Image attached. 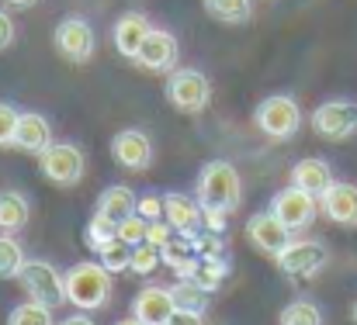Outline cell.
<instances>
[{
	"mask_svg": "<svg viewBox=\"0 0 357 325\" xmlns=\"http://www.w3.org/2000/svg\"><path fill=\"white\" fill-rule=\"evenodd\" d=\"M160 263H163V253H160V246H156V242H149V239H146V242L132 246V267H128V270H132L135 277H149Z\"/></svg>",
	"mask_w": 357,
	"mask_h": 325,
	"instance_id": "cell-28",
	"label": "cell"
},
{
	"mask_svg": "<svg viewBox=\"0 0 357 325\" xmlns=\"http://www.w3.org/2000/svg\"><path fill=\"white\" fill-rule=\"evenodd\" d=\"M59 325H94V319L91 315H70V319H63Z\"/></svg>",
	"mask_w": 357,
	"mask_h": 325,
	"instance_id": "cell-36",
	"label": "cell"
},
{
	"mask_svg": "<svg viewBox=\"0 0 357 325\" xmlns=\"http://www.w3.org/2000/svg\"><path fill=\"white\" fill-rule=\"evenodd\" d=\"M253 121H257V128H260L267 138L288 142V138H295L298 128H302V108H298V101L288 97V94H271V97H264V101L257 104Z\"/></svg>",
	"mask_w": 357,
	"mask_h": 325,
	"instance_id": "cell-4",
	"label": "cell"
},
{
	"mask_svg": "<svg viewBox=\"0 0 357 325\" xmlns=\"http://www.w3.org/2000/svg\"><path fill=\"white\" fill-rule=\"evenodd\" d=\"M98 256H101V263H105L112 274H125V270L132 267V246L121 242L119 232H115V239H108V242L98 249Z\"/></svg>",
	"mask_w": 357,
	"mask_h": 325,
	"instance_id": "cell-27",
	"label": "cell"
},
{
	"mask_svg": "<svg viewBox=\"0 0 357 325\" xmlns=\"http://www.w3.org/2000/svg\"><path fill=\"white\" fill-rule=\"evenodd\" d=\"M115 232H119L121 242H128V246H139V242H146V235H149V221L135 212V215L125 218Z\"/></svg>",
	"mask_w": 357,
	"mask_h": 325,
	"instance_id": "cell-30",
	"label": "cell"
},
{
	"mask_svg": "<svg viewBox=\"0 0 357 325\" xmlns=\"http://www.w3.org/2000/svg\"><path fill=\"white\" fill-rule=\"evenodd\" d=\"M52 45H56V52H59L66 63L84 66V63L94 56L98 38H94V28H91L84 17H63V21L56 24V31H52Z\"/></svg>",
	"mask_w": 357,
	"mask_h": 325,
	"instance_id": "cell-10",
	"label": "cell"
},
{
	"mask_svg": "<svg viewBox=\"0 0 357 325\" xmlns=\"http://www.w3.org/2000/svg\"><path fill=\"white\" fill-rule=\"evenodd\" d=\"M10 42H14V21H10L7 10H0V52H3Z\"/></svg>",
	"mask_w": 357,
	"mask_h": 325,
	"instance_id": "cell-35",
	"label": "cell"
},
{
	"mask_svg": "<svg viewBox=\"0 0 357 325\" xmlns=\"http://www.w3.org/2000/svg\"><path fill=\"white\" fill-rule=\"evenodd\" d=\"M66 301L73 305V308H80V312H101V308H108V301H112V294H115V284H112V270L98 260H80V263H73L66 274Z\"/></svg>",
	"mask_w": 357,
	"mask_h": 325,
	"instance_id": "cell-2",
	"label": "cell"
},
{
	"mask_svg": "<svg viewBox=\"0 0 357 325\" xmlns=\"http://www.w3.org/2000/svg\"><path fill=\"white\" fill-rule=\"evenodd\" d=\"M52 312L56 308H49V305H38V301H21L10 315H7V325H59L52 319Z\"/></svg>",
	"mask_w": 357,
	"mask_h": 325,
	"instance_id": "cell-26",
	"label": "cell"
},
{
	"mask_svg": "<svg viewBox=\"0 0 357 325\" xmlns=\"http://www.w3.org/2000/svg\"><path fill=\"white\" fill-rule=\"evenodd\" d=\"M312 132L326 142H347L357 135V101L333 97L312 111Z\"/></svg>",
	"mask_w": 357,
	"mask_h": 325,
	"instance_id": "cell-9",
	"label": "cell"
},
{
	"mask_svg": "<svg viewBox=\"0 0 357 325\" xmlns=\"http://www.w3.org/2000/svg\"><path fill=\"white\" fill-rule=\"evenodd\" d=\"M167 325H205L202 312H184V308H174V315L167 319Z\"/></svg>",
	"mask_w": 357,
	"mask_h": 325,
	"instance_id": "cell-34",
	"label": "cell"
},
{
	"mask_svg": "<svg viewBox=\"0 0 357 325\" xmlns=\"http://www.w3.org/2000/svg\"><path fill=\"white\" fill-rule=\"evenodd\" d=\"M198 201L205 208V228L222 232L226 218L243 205V177L229 159H212L198 173Z\"/></svg>",
	"mask_w": 357,
	"mask_h": 325,
	"instance_id": "cell-1",
	"label": "cell"
},
{
	"mask_svg": "<svg viewBox=\"0 0 357 325\" xmlns=\"http://www.w3.org/2000/svg\"><path fill=\"white\" fill-rule=\"evenodd\" d=\"M108 239H115V225H112V221H105V218H98V215H94L91 221H87L84 242H87V246L94 249V253H98V249H101V246H105Z\"/></svg>",
	"mask_w": 357,
	"mask_h": 325,
	"instance_id": "cell-31",
	"label": "cell"
},
{
	"mask_svg": "<svg viewBox=\"0 0 357 325\" xmlns=\"http://www.w3.org/2000/svg\"><path fill=\"white\" fill-rule=\"evenodd\" d=\"M208 17H215L219 24H246L253 14V0H202Z\"/></svg>",
	"mask_w": 357,
	"mask_h": 325,
	"instance_id": "cell-23",
	"label": "cell"
},
{
	"mask_svg": "<svg viewBox=\"0 0 357 325\" xmlns=\"http://www.w3.org/2000/svg\"><path fill=\"white\" fill-rule=\"evenodd\" d=\"M135 212H139V198H135V191L125 187V184L105 187L101 198H98V208H94V215L105 218V221H112L115 228H119L128 215H135Z\"/></svg>",
	"mask_w": 357,
	"mask_h": 325,
	"instance_id": "cell-20",
	"label": "cell"
},
{
	"mask_svg": "<svg viewBox=\"0 0 357 325\" xmlns=\"http://www.w3.org/2000/svg\"><path fill=\"white\" fill-rule=\"evenodd\" d=\"M281 325H323V312H319L312 301L298 298V301L284 305V312H281Z\"/></svg>",
	"mask_w": 357,
	"mask_h": 325,
	"instance_id": "cell-29",
	"label": "cell"
},
{
	"mask_svg": "<svg viewBox=\"0 0 357 325\" xmlns=\"http://www.w3.org/2000/svg\"><path fill=\"white\" fill-rule=\"evenodd\" d=\"M49 145H52V125H49V118L38 114V111H21L17 132H14V145H10V149L38 156V152H45Z\"/></svg>",
	"mask_w": 357,
	"mask_h": 325,
	"instance_id": "cell-16",
	"label": "cell"
},
{
	"mask_svg": "<svg viewBox=\"0 0 357 325\" xmlns=\"http://www.w3.org/2000/svg\"><path fill=\"white\" fill-rule=\"evenodd\" d=\"M139 215L146 218V221H156V218H163V198H153V194L139 198Z\"/></svg>",
	"mask_w": 357,
	"mask_h": 325,
	"instance_id": "cell-33",
	"label": "cell"
},
{
	"mask_svg": "<svg viewBox=\"0 0 357 325\" xmlns=\"http://www.w3.org/2000/svg\"><path fill=\"white\" fill-rule=\"evenodd\" d=\"M246 239H250V246H257L264 256H278V253L295 239V232L284 228L278 218L271 215V208H267V212H260V215H253L246 221Z\"/></svg>",
	"mask_w": 357,
	"mask_h": 325,
	"instance_id": "cell-13",
	"label": "cell"
},
{
	"mask_svg": "<svg viewBox=\"0 0 357 325\" xmlns=\"http://www.w3.org/2000/svg\"><path fill=\"white\" fill-rule=\"evenodd\" d=\"M7 7H14V10H28V7H35L38 0H3Z\"/></svg>",
	"mask_w": 357,
	"mask_h": 325,
	"instance_id": "cell-37",
	"label": "cell"
},
{
	"mask_svg": "<svg viewBox=\"0 0 357 325\" xmlns=\"http://www.w3.org/2000/svg\"><path fill=\"white\" fill-rule=\"evenodd\" d=\"M174 308H177V305H174L170 287L149 284V287H142V291L132 298V315L146 325H167V319L174 315Z\"/></svg>",
	"mask_w": 357,
	"mask_h": 325,
	"instance_id": "cell-18",
	"label": "cell"
},
{
	"mask_svg": "<svg viewBox=\"0 0 357 325\" xmlns=\"http://www.w3.org/2000/svg\"><path fill=\"white\" fill-rule=\"evenodd\" d=\"M115 325H146V322H139L135 315H128V319H119V322H115Z\"/></svg>",
	"mask_w": 357,
	"mask_h": 325,
	"instance_id": "cell-38",
	"label": "cell"
},
{
	"mask_svg": "<svg viewBox=\"0 0 357 325\" xmlns=\"http://www.w3.org/2000/svg\"><path fill=\"white\" fill-rule=\"evenodd\" d=\"M24 263H28L24 260V246L14 235L3 232L0 235V280H10V277L17 280V274L24 270Z\"/></svg>",
	"mask_w": 357,
	"mask_h": 325,
	"instance_id": "cell-25",
	"label": "cell"
},
{
	"mask_svg": "<svg viewBox=\"0 0 357 325\" xmlns=\"http://www.w3.org/2000/svg\"><path fill=\"white\" fill-rule=\"evenodd\" d=\"M31 215V205L21 191H0V232L7 235H17Z\"/></svg>",
	"mask_w": 357,
	"mask_h": 325,
	"instance_id": "cell-21",
	"label": "cell"
},
{
	"mask_svg": "<svg viewBox=\"0 0 357 325\" xmlns=\"http://www.w3.org/2000/svg\"><path fill=\"white\" fill-rule=\"evenodd\" d=\"M17 284H21L24 298H31L38 305H49V308L66 305V277L49 260H28L24 270L17 274Z\"/></svg>",
	"mask_w": 357,
	"mask_h": 325,
	"instance_id": "cell-5",
	"label": "cell"
},
{
	"mask_svg": "<svg viewBox=\"0 0 357 325\" xmlns=\"http://www.w3.org/2000/svg\"><path fill=\"white\" fill-rule=\"evenodd\" d=\"M229 277V263H226V256H198V267H195V274L188 277V280H195V284H202L208 294L212 291H219L222 287V280Z\"/></svg>",
	"mask_w": 357,
	"mask_h": 325,
	"instance_id": "cell-22",
	"label": "cell"
},
{
	"mask_svg": "<svg viewBox=\"0 0 357 325\" xmlns=\"http://www.w3.org/2000/svg\"><path fill=\"white\" fill-rule=\"evenodd\" d=\"M170 294H174V305L184 308V312H202L205 315V308H208V291L202 284H195V280L177 277V284L170 287Z\"/></svg>",
	"mask_w": 357,
	"mask_h": 325,
	"instance_id": "cell-24",
	"label": "cell"
},
{
	"mask_svg": "<svg viewBox=\"0 0 357 325\" xmlns=\"http://www.w3.org/2000/svg\"><path fill=\"white\" fill-rule=\"evenodd\" d=\"M274 263H278V270H281L288 280H309V277H316V274L326 270L330 249H326L323 242H316V239H291V242L274 256Z\"/></svg>",
	"mask_w": 357,
	"mask_h": 325,
	"instance_id": "cell-7",
	"label": "cell"
},
{
	"mask_svg": "<svg viewBox=\"0 0 357 325\" xmlns=\"http://www.w3.org/2000/svg\"><path fill=\"white\" fill-rule=\"evenodd\" d=\"M149 31H153L149 17L139 14V10H128V14H121L119 21H115V28H112V42H115V49H119L125 59L135 63L139 52H142V45H146V38H149Z\"/></svg>",
	"mask_w": 357,
	"mask_h": 325,
	"instance_id": "cell-15",
	"label": "cell"
},
{
	"mask_svg": "<svg viewBox=\"0 0 357 325\" xmlns=\"http://www.w3.org/2000/svg\"><path fill=\"white\" fill-rule=\"evenodd\" d=\"M291 184H295L298 191L312 194V198H323V194L337 184V177H333V166H330L326 159L305 156V159H298V163L291 166Z\"/></svg>",
	"mask_w": 357,
	"mask_h": 325,
	"instance_id": "cell-19",
	"label": "cell"
},
{
	"mask_svg": "<svg viewBox=\"0 0 357 325\" xmlns=\"http://www.w3.org/2000/svg\"><path fill=\"white\" fill-rule=\"evenodd\" d=\"M112 159L119 163L121 170H128V173L149 170V163H153V142H149V135L139 132V128L119 132L112 138Z\"/></svg>",
	"mask_w": 357,
	"mask_h": 325,
	"instance_id": "cell-12",
	"label": "cell"
},
{
	"mask_svg": "<svg viewBox=\"0 0 357 325\" xmlns=\"http://www.w3.org/2000/svg\"><path fill=\"white\" fill-rule=\"evenodd\" d=\"M319 212H323V208H319V198L298 191L295 184H288L284 191H278V194L271 198V215L278 218L284 228H291V232L312 228V221L319 218Z\"/></svg>",
	"mask_w": 357,
	"mask_h": 325,
	"instance_id": "cell-8",
	"label": "cell"
},
{
	"mask_svg": "<svg viewBox=\"0 0 357 325\" xmlns=\"http://www.w3.org/2000/svg\"><path fill=\"white\" fill-rule=\"evenodd\" d=\"M351 319H354V322H357V301H354V308H351Z\"/></svg>",
	"mask_w": 357,
	"mask_h": 325,
	"instance_id": "cell-39",
	"label": "cell"
},
{
	"mask_svg": "<svg viewBox=\"0 0 357 325\" xmlns=\"http://www.w3.org/2000/svg\"><path fill=\"white\" fill-rule=\"evenodd\" d=\"M135 63L142 70H149V73H174L177 63H181V45L167 28H153Z\"/></svg>",
	"mask_w": 357,
	"mask_h": 325,
	"instance_id": "cell-11",
	"label": "cell"
},
{
	"mask_svg": "<svg viewBox=\"0 0 357 325\" xmlns=\"http://www.w3.org/2000/svg\"><path fill=\"white\" fill-rule=\"evenodd\" d=\"M167 104L184 114H202L212 104V84L202 70L191 66H177L174 73H167V87H163Z\"/></svg>",
	"mask_w": 357,
	"mask_h": 325,
	"instance_id": "cell-3",
	"label": "cell"
},
{
	"mask_svg": "<svg viewBox=\"0 0 357 325\" xmlns=\"http://www.w3.org/2000/svg\"><path fill=\"white\" fill-rule=\"evenodd\" d=\"M17 118H21V111L14 108V104H7V101H0V149H7V145H14V132H17Z\"/></svg>",
	"mask_w": 357,
	"mask_h": 325,
	"instance_id": "cell-32",
	"label": "cell"
},
{
	"mask_svg": "<svg viewBox=\"0 0 357 325\" xmlns=\"http://www.w3.org/2000/svg\"><path fill=\"white\" fill-rule=\"evenodd\" d=\"M163 218H167V225L177 232V235H195L202 225H205V208H202V201L198 198H191V194H163Z\"/></svg>",
	"mask_w": 357,
	"mask_h": 325,
	"instance_id": "cell-14",
	"label": "cell"
},
{
	"mask_svg": "<svg viewBox=\"0 0 357 325\" xmlns=\"http://www.w3.org/2000/svg\"><path fill=\"white\" fill-rule=\"evenodd\" d=\"M323 215L340 228H357V187L347 180H337L323 198H319Z\"/></svg>",
	"mask_w": 357,
	"mask_h": 325,
	"instance_id": "cell-17",
	"label": "cell"
},
{
	"mask_svg": "<svg viewBox=\"0 0 357 325\" xmlns=\"http://www.w3.org/2000/svg\"><path fill=\"white\" fill-rule=\"evenodd\" d=\"M38 170L56 187H77L87 170V156L73 142H52L45 152H38Z\"/></svg>",
	"mask_w": 357,
	"mask_h": 325,
	"instance_id": "cell-6",
	"label": "cell"
}]
</instances>
